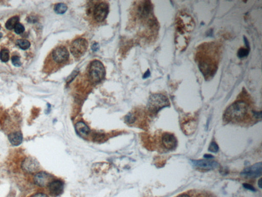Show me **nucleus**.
<instances>
[{"instance_id": "a211bd4d", "label": "nucleus", "mask_w": 262, "mask_h": 197, "mask_svg": "<svg viewBox=\"0 0 262 197\" xmlns=\"http://www.w3.org/2000/svg\"><path fill=\"white\" fill-rule=\"evenodd\" d=\"M16 44L18 46L23 50H26L30 46V43L26 40L21 39L17 41Z\"/></svg>"}, {"instance_id": "4be33fe9", "label": "nucleus", "mask_w": 262, "mask_h": 197, "mask_svg": "<svg viewBox=\"0 0 262 197\" xmlns=\"http://www.w3.org/2000/svg\"><path fill=\"white\" fill-rule=\"evenodd\" d=\"M15 31L17 34H21L23 33L25 30V28L23 25L21 23H18L16 26H15Z\"/></svg>"}, {"instance_id": "f8f14e48", "label": "nucleus", "mask_w": 262, "mask_h": 197, "mask_svg": "<svg viewBox=\"0 0 262 197\" xmlns=\"http://www.w3.org/2000/svg\"><path fill=\"white\" fill-rule=\"evenodd\" d=\"M162 143L164 147L166 149L173 150L177 146V139L173 134L165 133L162 135Z\"/></svg>"}, {"instance_id": "bb28decb", "label": "nucleus", "mask_w": 262, "mask_h": 197, "mask_svg": "<svg viewBox=\"0 0 262 197\" xmlns=\"http://www.w3.org/2000/svg\"><path fill=\"white\" fill-rule=\"evenodd\" d=\"M253 113H254V116L256 117V118H261V116H262V114H261V112H253Z\"/></svg>"}, {"instance_id": "7ed1b4c3", "label": "nucleus", "mask_w": 262, "mask_h": 197, "mask_svg": "<svg viewBox=\"0 0 262 197\" xmlns=\"http://www.w3.org/2000/svg\"><path fill=\"white\" fill-rule=\"evenodd\" d=\"M104 66L100 61L95 60L90 64L89 75L91 81L94 83L100 82L105 76Z\"/></svg>"}, {"instance_id": "c756f323", "label": "nucleus", "mask_w": 262, "mask_h": 197, "mask_svg": "<svg viewBox=\"0 0 262 197\" xmlns=\"http://www.w3.org/2000/svg\"><path fill=\"white\" fill-rule=\"evenodd\" d=\"M149 76H150V71H149V70H148V71H147L144 74V76H143V78L144 79H146V78L149 77Z\"/></svg>"}, {"instance_id": "20e7f679", "label": "nucleus", "mask_w": 262, "mask_h": 197, "mask_svg": "<svg viewBox=\"0 0 262 197\" xmlns=\"http://www.w3.org/2000/svg\"><path fill=\"white\" fill-rule=\"evenodd\" d=\"M88 46L87 41L82 38H79L72 42L71 52L76 57H79L85 53Z\"/></svg>"}, {"instance_id": "ddd939ff", "label": "nucleus", "mask_w": 262, "mask_h": 197, "mask_svg": "<svg viewBox=\"0 0 262 197\" xmlns=\"http://www.w3.org/2000/svg\"><path fill=\"white\" fill-rule=\"evenodd\" d=\"M8 138L13 146H18L23 142V135L20 131H12L8 135Z\"/></svg>"}, {"instance_id": "393cba45", "label": "nucleus", "mask_w": 262, "mask_h": 197, "mask_svg": "<svg viewBox=\"0 0 262 197\" xmlns=\"http://www.w3.org/2000/svg\"><path fill=\"white\" fill-rule=\"evenodd\" d=\"M243 187L247 189L248 190H250V191H252V192H255L256 191L255 188L254 186H252L250 184H247V183H244V184H243Z\"/></svg>"}, {"instance_id": "412c9836", "label": "nucleus", "mask_w": 262, "mask_h": 197, "mask_svg": "<svg viewBox=\"0 0 262 197\" xmlns=\"http://www.w3.org/2000/svg\"><path fill=\"white\" fill-rule=\"evenodd\" d=\"M208 150L211 153H215L218 152L219 150V146L218 144L215 142H211L208 148Z\"/></svg>"}, {"instance_id": "2f4dec72", "label": "nucleus", "mask_w": 262, "mask_h": 197, "mask_svg": "<svg viewBox=\"0 0 262 197\" xmlns=\"http://www.w3.org/2000/svg\"><path fill=\"white\" fill-rule=\"evenodd\" d=\"M177 197H190V195L186 194H181L180 195H178Z\"/></svg>"}, {"instance_id": "c85d7f7f", "label": "nucleus", "mask_w": 262, "mask_h": 197, "mask_svg": "<svg viewBox=\"0 0 262 197\" xmlns=\"http://www.w3.org/2000/svg\"><path fill=\"white\" fill-rule=\"evenodd\" d=\"M244 42H245V44L246 46V47H247V48H248V49H249V42L248 41L247 39V38H246V37H244Z\"/></svg>"}, {"instance_id": "39448f33", "label": "nucleus", "mask_w": 262, "mask_h": 197, "mask_svg": "<svg viewBox=\"0 0 262 197\" xmlns=\"http://www.w3.org/2000/svg\"><path fill=\"white\" fill-rule=\"evenodd\" d=\"M262 163H257L249 168H246L241 172V175L243 177L248 178H257L262 174Z\"/></svg>"}, {"instance_id": "4468645a", "label": "nucleus", "mask_w": 262, "mask_h": 197, "mask_svg": "<svg viewBox=\"0 0 262 197\" xmlns=\"http://www.w3.org/2000/svg\"><path fill=\"white\" fill-rule=\"evenodd\" d=\"M139 13L142 17H146L152 10V4L150 1H144L138 8Z\"/></svg>"}, {"instance_id": "0eeeda50", "label": "nucleus", "mask_w": 262, "mask_h": 197, "mask_svg": "<svg viewBox=\"0 0 262 197\" xmlns=\"http://www.w3.org/2000/svg\"><path fill=\"white\" fill-rule=\"evenodd\" d=\"M22 168L25 172L29 174H35L39 168V163L31 157L26 158L22 163Z\"/></svg>"}, {"instance_id": "cd10ccee", "label": "nucleus", "mask_w": 262, "mask_h": 197, "mask_svg": "<svg viewBox=\"0 0 262 197\" xmlns=\"http://www.w3.org/2000/svg\"><path fill=\"white\" fill-rule=\"evenodd\" d=\"M99 48V45L98 43H95L92 46V49L93 51H96Z\"/></svg>"}, {"instance_id": "5701e85b", "label": "nucleus", "mask_w": 262, "mask_h": 197, "mask_svg": "<svg viewBox=\"0 0 262 197\" xmlns=\"http://www.w3.org/2000/svg\"><path fill=\"white\" fill-rule=\"evenodd\" d=\"M12 63L13 64V65H15L16 67H19L21 65V62L20 61V57L18 56H13L12 57Z\"/></svg>"}, {"instance_id": "423d86ee", "label": "nucleus", "mask_w": 262, "mask_h": 197, "mask_svg": "<svg viewBox=\"0 0 262 197\" xmlns=\"http://www.w3.org/2000/svg\"><path fill=\"white\" fill-rule=\"evenodd\" d=\"M53 179V177L51 175L44 171L36 172L33 176V181L35 184L42 187L47 186Z\"/></svg>"}, {"instance_id": "9b49d317", "label": "nucleus", "mask_w": 262, "mask_h": 197, "mask_svg": "<svg viewBox=\"0 0 262 197\" xmlns=\"http://www.w3.org/2000/svg\"><path fill=\"white\" fill-rule=\"evenodd\" d=\"M52 57L56 62L62 63L67 60L69 57V53L65 47H59L53 51Z\"/></svg>"}, {"instance_id": "9d476101", "label": "nucleus", "mask_w": 262, "mask_h": 197, "mask_svg": "<svg viewBox=\"0 0 262 197\" xmlns=\"http://www.w3.org/2000/svg\"><path fill=\"white\" fill-rule=\"evenodd\" d=\"M50 195L56 197L61 195L64 191V184L60 180H53L47 186Z\"/></svg>"}, {"instance_id": "dca6fc26", "label": "nucleus", "mask_w": 262, "mask_h": 197, "mask_svg": "<svg viewBox=\"0 0 262 197\" xmlns=\"http://www.w3.org/2000/svg\"><path fill=\"white\" fill-rule=\"evenodd\" d=\"M20 19L18 16H15L9 19L6 23V27L9 30H12L15 28L16 24L18 23Z\"/></svg>"}, {"instance_id": "6ab92c4d", "label": "nucleus", "mask_w": 262, "mask_h": 197, "mask_svg": "<svg viewBox=\"0 0 262 197\" xmlns=\"http://www.w3.org/2000/svg\"><path fill=\"white\" fill-rule=\"evenodd\" d=\"M9 59V52L6 49H2L0 52V59L3 62H7Z\"/></svg>"}, {"instance_id": "2eb2a0df", "label": "nucleus", "mask_w": 262, "mask_h": 197, "mask_svg": "<svg viewBox=\"0 0 262 197\" xmlns=\"http://www.w3.org/2000/svg\"><path fill=\"white\" fill-rule=\"evenodd\" d=\"M76 130L77 133L82 137H87L90 133V128L85 123L82 122H79L76 125Z\"/></svg>"}, {"instance_id": "aec40b11", "label": "nucleus", "mask_w": 262, "mask_h": 197, "mask_svg": "<svg viewBox=\"0 0 262 197\" xmlns=\"http://www.w3.org/2000/svg\"><path fill=\"white\" fill-rule=\"evenodd\" d=\"M249 49L245 48H241L237 53V56L240 58L246 57L249 54Z\"/></svg>"}, {"instance_id": "6e6552de", "label": "nucleus", "mask_w": 262, "mask_h": 197, "mask_svg": "<svg viewBox=\"0 0 262 197\" xmlns=\"http://www.w3.org/2000/svg\"><path fill=\"white\" fill-rule=\"evenodd\" d=\"M108 13V4L105 2H102L95 6L94 10V17L97 22L103 21Z\"/></svg>"}, {"instance_id": "f3484780", "label": "nucleus", "mask_w": 262, "mask_h": 197, "mask_svg": "<svg viewBox=\"0 0 262 197\" xmlns=\"http://www.w3.org/2000/svg\"><path fill=\"white\" fill-rule=\"evenodd\" d=\"M67 5L64 3H58L54 6V11L57 14H62L67 10Z\"/></svg>"}, {"instance_id": "1a4fd4ad", "label": "nucleus", "mask_w": 262, "mask_h": 197, "mask_svg": "<svg viewBox=\"0 0 262 197\" xmlns=\"http://www.w3.org/2000/svg\"><path fill=\"white\" fill-rule=\"evenodd\" d=\"M190 161L193 167L198 169L205 170V171H210V170L214 169L219 166V163L215 161L198 160H191Z\"/></svg>"}, {"instance_id": "f257e3e1", "label": "nucleus", "mask_w": 262, "mask_h": 197, "mask_svg": "<svg viewBox=\"0 0 262 197\" xmlns=\"http://www.w3.org/2000/svg\"><path fill=\"white\" fill-rule=\"evenodd\" d=\"M247 111V104L242 101H238L232 104L227 109L225 112V119L228 121L242 120L245 117Z\"/></svg>"}, {"instance_id": "a878e982", "label": "nucleus", "mask_w": 262, "mask_h": 197, "mask_svg": "<svg viewBox=\"0 0 262 197\" xmlns=\"http://www.w3.org/2000/svg\"><path fill=\"white\" fill-rule=\"evenodd\" d=\"M30 197H48V196L44 193L39 192V193L34 194Z\"/></svg>"}, {"instance_id": "f03ea898", "label": "nucleus", "mask_w": 262, "mask_h": 197, "mask_svg": "<svg viewBox=\"0 0 262 197\" xmlns=\"http://www.w3.org/2000/svg\"><path fill=\"white\" fill-rule=\"evenodd\" d=\"M170 105L167 97L161 94H154L149 97L147 108L153 113H156Z\"/></svg>"}, {"instance_id": "b1692460", "label": "nucleus", "mask_w": 262, "mask_h": 197, "mask_svg": "<svg viewBox=\"0 0 262 197\" xmlns=\"http://www.w3.org/2000/svg\"><path fill=\"white\" fill-rule=\"evenodd\" d=\"M125 119H126V121L127 123H129V124H132L134 122L135 118L133 114L129 113V115L126 116Z\"/></svg>"}, {"instance_id": "7c9ffc66", "label": "nucleus", "mask_w": 262, "mask_h": 197, "mask_svg": "<svg viewBox=\"0 0 262 197\" xmlns=\"http://www.w3.org/2000/svg\"><path fill=\"white\" fill-rule=\"evenodd\" d=\"M204 157L205 158H207V159H211V158H213V157L212 155L208 154H204Z\"/></svg>"}, {"instance_id": "473e14b6", "label": "nucleus", "mask_w": 262, "mask_h": 197, "mask_svg": "<svg viewBox=\"0 0 262 197\" xmlns=\"http://www.w3.org/2000/svg\"><path fill=\"white\" fill-rule=\"evenodd\" d=\"M258 183V185H259V187H260V188H262V178H260V179L259 180V181H258V183Z\"/></svg>"}, {"instance_id": "72a5a7b5", "label": "nucleus", "mask_w": 262, "mask_h": 197, "mask_svg": "<svg viewBox=\"0 0 262 197\" xmlns=\"http://www.w3.org/2000/svg\"><path fill=\"white\" fill-rule=\"evenodd\" d=\"M0 29H1V25H0Z\"/></svg>"}]
</instances>
